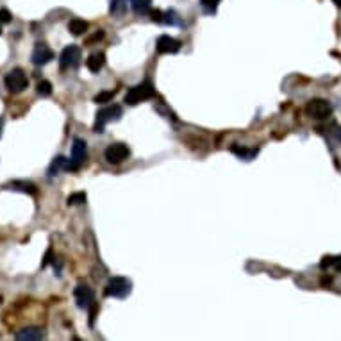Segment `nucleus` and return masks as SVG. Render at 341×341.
Returning a JSON list of instances; mask_svg holds the SVG:
<instances>
[{
	"instance_id": "nucleus-31",
	"label": "nucleus",
	"mask_w": 341,
	"mask_h": 341,
	"mask_svg": "<svg viewBox=\"0 0 341 341\" xmlns=\"http://www.w3.org/2000/svg\"><path fill=\"white\" fill-rule=\"evenodd\" d=\"M0 136H2V120H0Z\"/></svg>"
},
{
	"instance_id": "nucleus-14",
	"label": "nucleus",
	"mask_w": 341,
	"mask_h": 341,
	"mask_svg": "<svg viewBox=\"0 0 341 341\" xmlns=\"http://www.w3.org/2000/svg\"><path fill=\"white\" fill-rule=\"evenodd\" d=\"M11 190H16V191H22V193H29V195H36L38 193V188H36L32 182H27V181H13L9 184Z\"/></svg>"
},
{
	"instance_id": "nucleus-21",
	"label": "nucleus",
	"mask_w": 341,
	"mask_h": 341,
	"mask_svg": "<svg viewBox=\"0 0 341 341\" xmlns=\"http://www.w3.org/2000/svg\"><path fill=\"white\" fill-rule=\"evenodd\" d=\"M116 91H100L99 95H95V99H93V102L97 104H106V102H111V100L115 99Z\"/></svg>"
},
{
	"instance_id": "nucleus-32",
	"label": "nucleus",
	"mask_w": 341,
	"mask_h": 341,
	"mask_svg": "<svg viewBox=\"0 0 341 341\" xmlns=\"http://www.w3.org/2000/svg\"><path fill=\"white\" fill-rule=\"evenodd\" d=\"M0 34H2V24H0Z\"/></svg>"
},
{
	"instance_id": "nucleus-9",
	"label": "nucleus",
	"mask_w": 341,
	"mask_h": 341,
	"mask_svg": "<svg viewBox=\"0 0 341 341\" xmlns=\"http://www.w3.org/2000/svg\"><path fill=\"white\" fill-rule=\"evenodd\" d=\"M73 295H75L77 306L81 307V309H89V307L95 304V293H93L91 288L84 286V284H79L75 288V291H73Z\"/></svg>"
},
{
	"instance_id": "nucleus-6",
	"label": "nucleus",
	"mask_w": 341,
	"mask_h": 341,
	"mask_svg": "<svg viewBox=\"0 0 341 341\" xmlns=\"http://www.w3.org/2000/svg\"><path fill=\"white\" fill-rule=\"evenodd\" d=\"M86 157H88V148H86V141L75 138V140H73V145H72V159H70V163H66L65 170L77 172L79 168H81L82 164L86 163Z\"/></svg>"
},
{
	"instance_id": "nucleus-20",
	"label": "nucleus",
	"mask_w": 341,
	"mask_h": 341,
	"mask_svg": "<svg viewBox=\"0 0 341 341\" xmlns=\"http://www.w3.org/2000/svg\"><path fill=\"white\" fill-rule=\"evenodd\" d=\"M220 2H222V0H200V6H202V9H204L205 13L213 14L216 11V7L220 6Z\"/></svg>"
},
{
	"instance_id": "nucleus-18",
	"label": "nucleus",
	"mask_w": 341,
	"mask_h": 341,
	"mask_svg": "<svg viewBox=\"0 0 341 341\" xmlns=\"http://www.w3.org/2000/svg\"><path fill=\"white\" fill-rule=\"evenodd\" d=\"M127 9V0H111V14H115V16H122L123 13H125Z\"/></svg>"
},
{
	"instance_id": "nucleus-3",
	"label": "nucleus",
	"mask_w": 341,
	"mask_h": 341,
	"mask_svg": "<svg viewBox=\"0 0 341 341\" xmlns=\"http://www.w3.org/2000/svg\"><path fill=\"white\" fill-rule=\"evenodd\" d=\"M4 84H6L9 93H22L29 86L27 73L22 68H13L6 77H4Z\"/></svg>"
},
{
	"instance_id": "nucleus-29",
	"label": "nucleus",
	"mask_w": 341,
	"mask_h": 341,
	"mask_svg": "<svg viewBox=\"0 0 341 341\" xmlns=\"http://www.w3.org/2000/svg\"><path fill=\"white\" fill-rule=\"evenodd\" d=\"M334 266H336V270H338V272H341V257H338V259H336Z\"/></svg>"
},
{
	"instance_id": "nucleus-15",
	"label": "nucleus",
	"mask_w": 341,
	"mask_h": 341,
	"mask_svg": "<svg viewBox=\"0 0 341 341\" xmlns=\"http://www.w3.org/2000/svg\"><path fill=\"white\" fill-rule=\"evenodd\" d=\"M68 31L72 32L73 36L84 34V32L88 31V22L81 20V18H73V20H70V24H68Z\"/></svg>"
},
{
	"instance_id": "nucleus-1",
	"label": "nucleus",
	"mask_w": 341,
	"mask_h": 341,
	"mask_svg": "<svg viewBox=\"0 0 341 341\" xmlns=\"http://www.w3.org/2000/svg\"><path fill=\"white\" fill-rule=\"evenodd\" d=\"M154 95H156V91H154L150 82H141V84H138V86H132V88L125 93V102L129 104V106H136V104L143 102V100L152 99Z\"/></svg>"
},
{
	"instance_id": "nucleus-24",
	"label": "nucleus",
	"mask_w": 341,
	"mask_h": 341,
	"mask_svg": "<svg viewBox=\"0 0 341 341\" xmlns=\"http://www.w3.org/2000/svg\"><path fill=\"white\" fill-rule=\"evenodd\" d=\"M13 20V16H11V13L7 9H0V24H9V22Z\"/></svg>"
},
{
	"instance_id": "nucleus-16",
	"label": "nucleus",
	"mask_w": 341,
	"mask_h": 341,
	"mask_svg": "<svg viewBox=\"0 0 341 341\" xmlns=\"http://www.w3.org/2000/svg\"><path fill=\"white\" fill-rule=\"evenodd\" d=\"M130 7L136 14H147L152 7V0H130Z\"/></svg>"
},
{
	"instance_id": "nucleus-4",
	"label": "nucleus",
	"mask_w": 341,
	"mask_h": 341,
	"mask_svg": "<svg viewBox=\"0 0 341 341\" xmlns=\"http://www.w3.org/2000/svg\"><path fill=\"white\" fill-rule=\"evenodd\" d=\"M306 115L314 120H325L332 115V106L324 99H311L306 104Z\"/></svg>"
},
{
	"instance_id": "nucleus-10",
	"label": "nucleus",
	"mask_w": 341,
	"mask_h": 341,
	"mask_svg": "<svg viewBox=\"0 0 341 341\" xmlns=\"http://www.w3.org/2000/svg\"><path fill=\"white\" fill-rule=\"evenodd\" d=\"M156 50L159 54H177L181 50V41L172 38V36H159L156 43Z\"/></svg>"
},
{
	"instance_id": "nucleus-30",
	"label": "nucleus",
	"mask_w": 341,
	"mask_h": 341,
	"mask_svg": "<svg viewBox=\"0 0 341 341\" xmlns=\"http://www.w3.org/2000/svg\"><path fill=\"white\" fill-rule=\"evenodd\" d=\"M332 2H334L336 6H339V7H341V0H332Z\"/></svg>"
},
{
	"instance_id": "nucleus-11",
	"label": "nucleus",
	"mask_w": 341,
	"mask_h": 341,
	"mask_svg": "<svg viewBox=\"0 0 341 341\" xmlns=\"http://www.w3.org/2000/svg\"><path fill=\"white\" fill-rule=\"evenodd\" d=\"M52 59H54V50H52V48H48L45 43L36 45L34 50H32V55H31V61L34 63L36 66L47 65V63H50Z\"/></svg>"
},
{
	"instance_id": "nucleus-27",
	"label": "nucleus",
	"mask_w": 341,
	"mask_h": 341,
	"mask_svg": "<svg viewBox=\"0 0 341 341\" xmlns=\"http://www.w3.org/2000/svg\"><path fill=\"white\" fill-rule=\"evenodd\" d=\"M150 14H152V22H157V24H163V20H164V18H163V13H161L159 9L152 11Z\"/></svg>"
},
{
	"instance_id": "nucleus-26",
	"label": "nucleus",
	"mask_w": 341,
	"mask_h": 341,
	"mask_svg": "<svg viewBox=\"0 0 341 341\" xmlns=\"http://www.w3.org/2000/svg\"><path fill=\"white\" fill-rule=\"evenodd\" d=\"M336 259H338V257H332V256H325V257H324V261H321V264H320V266H321V268L325 270V268H329V266H332V264H334V263H336Z\"/></svg>"
},
{
	"instance_id": "nucleus-2",
	"label": "nucleus",
	"mask_w": 341,
	"mask_h": 341,
	"mask_svg": "<svg viewBox=\"0 0 341 341\" xmlns=\"http://www.w3.org/2000/svg\"><path fill=\"white\" fill-rule=\"evenodd\" d=\"M122 113L123 111L118 104H113V106H107V107H104V109H100L99 113H97L93 130H95V132H104V127L109 122H116V120L122 118Z\"/></svg>"
},
{
	"instance_id": "nucleus-17",
	"label": "nucleus",
	"mask_w": 341,
	"mask_h": 341,
	"mask_svg": "<svg viewBox=\"0 0 341 341\" xmlns=\"http://www.w3.org/2000/svg\"><path fill=\"white\" fill-rule=\"evenodd\" d=\"M232 152L236 154L238 157H241V159H252L254 156L257 154V148H252V150H249V148H245V147H238V145H234V147L231 148Z\"/></svg>"
},
{
	"instance_id": "nucleus-5",
	"label": "nucleus",
	"mask_w": 341,
	"mask_h": 341,
	"mask_svg": "<svg viewBox=\"0 0 341 341\" xmlns=\"http://www.w3.org/2000/svg\"><path fill=\"white\" fill-rule=\"evenodd\" d=\"M130 290H132V284H130L129 279H125V277H113V279L107 282L106 290H104V295H106V297L123 298L130 293Z\"/></svg>"
},
{
	"instance_id": "nucleus-13",
	"label": "nucleus",
	"mask_w": 341,
	"mask_h": 341,
	"mask_svg": "<svg viewBox=\"0 0 341 341\" xmlns=\"http://www.w3.org/2000/svg\"><path fill=\"white\" fill-rule=\"evenodd\" d=\"M43 331L40 327H27L16 332V339H43Z\"/></svg>"
},
{
	"instance_id": "nucleus-22",
	"label": "nucleus",
	"mask_w": 341,
	"mask_h": 341,
	"mask_svg": "<svg viewBox=\"0 0 341 341\" xmlns=\"http://www.w3.org/2000/svg\"><path fill=\"white\" fill-rule=\"evenodd\" d=\"M36 91H38V95H41V97H50L52 95V84L48 81H41V82H38Z\"/></svg>"
},
{
	"instance_id": "nucleus-8",
	"label": "nucleus",
	"mask_w": 341,
	"mask_h": 341,
	"mask_svg": "<svg viewBox=\"0 0 341 341\" xmlns=\"http://www.w3.org/2000/svg\"><path fill=\"white\" fill-rule=\"evenodd\" d=\"M129 156H130L129 147L123 143H113L106 148V159H107V163H111V164L123 163Z\"/></svg>"
},
{
	"instance_id": "nucleus-25",
	"label": "nucleus",
	"mask_w": 341,
	"mask_h": 341,
	"mask_svg": "<svg viewBox=\"0 0 341 341\" xmlns=\"http://www.w3.org/2000/svg\"><path fill=\"white\" fill-rule=\"evenodd\" d=\"M102 38H104V31H97L95 34L89 36V38L86 40V45H93V43H97V41H100Z\"/></svg>"
},
{
	"instance_id": "nucleus-23",
	"label": "nucleus",
	"mask_w": 341,
	"mask_h": 341,
	"mask_svg": "<svg viewBox=\"0 0 341 341\" xmlns=\"http://www.w3.org/2000/svg\"><path fill=\"white\" fill-rule=\"evenodd\" d=\"M66 202H68V205L84 204V202H86V193H84V191H79V193H72Z\"/></svg>"
},
{
	"instance_id": "nucleus-12",
	"label": "nucleus",
	"mask_w": 341,
	"mask_h": 341,
	"mask_svg": "<svg viewBox=\"0 0 341 341\" xmlns=\"http://www.w3.org/2000/svg\"><path fill=\"white\" fill-rule=\"evenodd\" d=\"M104 65H106V54H104V52H93V54H89V58L86 59V66H88V70L93 73L100 72Z\"/></svg>"
},
{
	"instance_id": "nucleus-28",
	"label": "nucleus",
	"mask_w": 341,
	"mask_h": 341,
	"mask_svg": "<svg viewBox=\"0 0 341 341\" xmlns=\"http://www.w3.org/2000/svg\"><path fill=\"white\" fill-rule=\"evenodd\" d=\"M50 261H52V250H48L47 256H45V261H43V263H41V266H43V268H45V266L50 263Z\"/></svg>"
},
{
	"instance_id": "nucleus-19",
	"label": "nucleus",
	"mask_w": 341,
	"mask_h": 341,
	"mask_svg": "<svg viewBox=\"0 0 341 341\" xmlns=\"http://www.w3.org/2000/svg\"><path fill=\"white\" fill-rule=\"evenodd\" d=\"M61 168H66V159L63 156H58L54 161H52L50 168H48V175H58Z\"/></svg>"
},
{
	"instance_id": "nucleus-7",
	"label": "nucleus",
	"mask_w": 341,
	"mask_h": 341,
	"mask_svg": "<svg viewBox=\"0 0 341 341\" xmlns=\"http://www.w3.org/2000/svg\"><path fill=\"white\" fill-rule=\"evenodd\" d=\"M81 63V48L77 45H68L63 48L61 55H59V68L61 70H70L75 68Z\"/></svg>"
}]
</instances>
